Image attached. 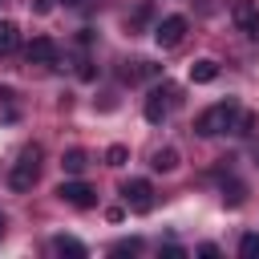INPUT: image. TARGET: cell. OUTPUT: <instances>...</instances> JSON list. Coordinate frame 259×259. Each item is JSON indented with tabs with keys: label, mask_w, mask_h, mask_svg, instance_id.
I'll use <instances>...</instances> for the list:
<instances>
[{
	"label": "cell",
	"mask_w": 259,
	"mask_h": 259,
	"mask_svg": "<svg viewBox=\"0 0 259 259\" xmlns=\"http://www.w3.org/2000/svg\"><path fill=\"white\" fill-rule=\"evenodd\" d=\"M239 255L243 259H259V235H243L239 239Z\"/></svg>",
	"instance_id": "cell-14"
},
{
	"label": "cell",
	"mask_w": 259,
	"mask_h": 259,
	"mask_svg": "<svg viewBox=\"0 0 259 259\" xmlns=\"http://www.w3.org/2000/svg\"><path fill=\"white\" fill-rule=\"evenodd\" d=\"M57 198H61V202H69V206H77V210L97 206V190H93L89 182H77V178H65V182L57 186Z\"/></svg>",
	"instance_id": "cell-3"
},
{
	"label": "cell",
	"mask_w": 259,
	"mask_h": 259,
	"mask_svg": "<svg viewBox=\"0 0 259 259\" xmlns=\"http://www.w3.org/2000/svg\"><path fill=\"white\" fill-rule=\"evenodd\" d=\"M186 16H162L158 20V28H154V40L162 45V49H178L182 45V36H186Z\"/></svg>",
	"instance_id": "cell-5"
},
{
	"label": "cell",
	"mask_w": 259,
	"mask_h": 259,
	"mask_svg": "<svg viewBox=\"0 0 259 259\" xmlns=\"http://www.w3.org/2000/svg\"><path fill=\"white\" fill-rule=\"evenodd\" d=\"M121 198H125V206L134 214H146L154 206V186L146 178H130V182H121Z\"/></svg>",
	"instance_id": "cell-4"
},
{
	"label": "cell",
	"mask_w": 259,
	"mask_h": 259,
	"mask_svg": "<svg viewBox=\"0 0 259 259\" xmlns=\"http://www.w3.org/2000/svg\"><path fill=\"white\" fill-rule=\"evenodd\" d=\"M61 166H65V174H69V178H77V174H85L89 154H85V150H69V154L61 158Z\"/></svg>",
	"instance_id": "cell-12"
},
{
	"label": "cell",
	"mask_w": 259,
	"mask_h": 259,
	"mask_svg": "<svg viewBox=\"0 0 259 259\" xmlns=\"http://www.w3.org/2000/svg\"><path fill=\"white\" fill-rule=\"evenodd\" d=\"M40 178V146H24L12 174H8V186L12 190H32V182Z\"/></svg>",
	"instance_id": "cell-2"
},
{
	"label": "cell",
	"mask_w": 259,
	"mask_h": 259,
	"mask_svg": "<svg viewBox=\"0 0 259 259\" xmlns=\"http://www.w3.org/2000/svg\"><path fill=\"white\" fill-rule=\"evenodd\" d=\"M138 251H142V239H121L113 247V255H138Z\"/></svg>",
	"instance_id": "cell-17"
},
{
	"label": "cell",
	"mask_w": 259,
	"mask_h": 259,
	"mask_svg": "<svg viewBox=\"0 0 259 259\" xmlns=\"http://www.w3.org/2000/svg\"><path fill=\"white\" fill-rule=\"evenodd\" d=\"M235 117H239V101L227 97V101H219V105H210V109H202L194 117V134L198 138H214L223 130H235Z\"/></svg>",
	"instance_id": "cell-1"
},
{
	"label": "cell",
	"mask_w": 259,
	"mask_h": 259,
	"mask_svg": "<svg viewBox=\"0 0 259 259\" xmlns=\"http://www.w3.org/2000/svg\"><path fill=\"white\" fill-rule=\"evenodd\" d=\"M223 198H227L231 206H239V202H243V186H239V182H231V186H223Z\"/></svg>",
	"instance_id": "cell-18"
},
{
	"label": "cell",
	"mask_w": 259,
	"mask_h": 259,
	"mask_svg": "<svg viewBox=\"0 0 259 259\" xmlns=\"http://www.w3.org/2000/svg\"><path fill=\"white\" fill-rule=\"evenodd\" d=\"M65 4H81V0H65Z\"/></svg>",
	"instance_id": "cell-23"
},
{
	"label": "cell",
	"mask_w": 259,
	"mask_h": 259,
	"mask_svg": "<svg viewBox=\"0 0 259 259\" xmlns=\"http://www.w3.org/2000/svg\"><path fill=\"white\" fill-rule=\"evenodd\" d=\"M198 255H202V259H214V255H219V247H214V243H202V247H198Z\"/></svg>",
	"instance_id": "cell-19"
},
{
	"label": "cell",
	"mask_w": 259,
	"mask_h": 259,
	"mask_svg": "<svg viewBox=\"0 0 259 259\" xmlns=\"http://www.w3.org/2000/svg\"><path fill=\"white\" fill-rule=\"evenodd\" d=\"M219 77V61H210V57H198L194 65H190V81L194 85H210Z\"/></svg>",
	"instance_id": "cell-8"
},
{
	"label": "cell",
	"mask_w": 259,
	"mask_h": 259,
	"mask_svg": "<svg viewBox=\"0 0 259 259\" xmlns=\"http://www.w3.org/2000/svg\"><path fill=\"white\" fill-rule=\"evenodd\" d=\"M154 170H162V174H170L174 166H178V150L174 146H162V150H154V162H150Z\"/></svg>",
	"instance_id": "cell-13"
},
{
	"label": "cell",
	"mask_w": 259,
	"mask_h": 259,
	"mask_svg": "<svg viewBox=\"0 0 259 259\" xmlns=\"http://www.w3.org/2000/svg\"><path fill=\"white\" fill-rule=\"evenodd\" d=\"M53 8V0H36V12H49Z\"/></svg>",
	"instance_id": "cell-21"
},
{
	"label": "cell",
	"mask_w": 259,
	"mask_h": 259,
	"mask_svg": "<svg viewBox=\"0 0 259 259\" xmlns=\"http://www.w3.org/2000/svg\"><path fill=\"white\" fill-rule=\"evenodd\" d=\"M53 251L57 255H69V259H85V243H77L73 235H57L53 239Z\"/></svg>",
	"instance_id": "cell-11"
},
{
	"label": "cell",
	"mask_w": 259,
	"mask_h": 259,
	"mask_svg": "<svg viewBox=\"0 0 259 259\" xmlns=\"http://www.w3.org/2000/svg\"><path fill=\"white\" fill-rule=\"evenodd\" d=\"M231 20L239 24V32H247L251 40H259V8H255L251 0H235V8H231Z\"/></svg>",
	"instance_id": "cell-6"
},
{
	"label": "cell",
	"mask_w": 259,
	"mask_h": 259,
	"mask_svg": "<svg viewBox=\"0 0 259 259\" xmlns=\"http://www.w3.org/2000/svg\"><path fill=\"white\" fill-rule=\"evenodd\" d=\"M16 49H20V28L12 20H0V57H8Z\"/></svg>",
	"instance_id": "cell-10"
},
{
	"label": "cell",
	"mask_w": 259,
	"mask_h": 259,
	"mask_svg": "<svg viewBox=\"0 0 259 259\" xmlns=\"http://www.w3.org/2000/svg\"><path fill=\"white\" fill-rule=\"evenodd\" d=\"M166 109H170V101L162 97V89H154V93L146 97V121H154V125L166 121Z\"/></svg>",
	"instance_id": "cell-9"
},
{
	"label": "cell",
	"mask_w": 259,
	"mask_h": 259,
	"mask_svg": "<svg viewBox=\"0 0 259 259\" xmlns=\"http://www.w3.org/2000/svg\"><path fill=\"white\" fill-rule=\"evenodd\" d=\"M0 235H4V214H0Z\"/></svg>",
	"instance_id": "cell-22"
},
{
	"label": "cell",
	"mask_w": 259,
	"mask_h": 259,
	"mask_svg": "<svg viewBox=\"0 0 259 259\" xmlns=\"http://www.w3.org/2000/svg\"><path fill=\"white\" fill-rule=\"evenodd\" d=\"M24 57H28V65H57V45L49 36H32Z\"/></svg>",
	"instance_id": "cell-7"
},
{
	"label": "cell",
	"mask_w": 259,
	"mask_h": 259,
	"mask_svg": "<svg viewBox=\"0 0 259 259\" xmlns=\"http://www.w3.org/2000/svg\"><path fill=\"white\" fill-rule=\"evenodd\" d=\"M255 121H259L255 113H243V109H239V117H235V134H251V130H255Z\"/></svg>",
	"instance_id": "cell-16"
},
{
	"label": "cell",
	"mask_w": 259,
	"mask_h": 259,
	"mask_svg": "<svg viewBox=\"0 0 259 259\" xmlns=\"http://www.w3.org/2000/svg\"><path fill=\"white\" fill-rule=\"evenodd\" d=\"M121 214H125L121 206H109V210H105V219H109V223H121Z\"/></svg>",
	"instance_id": "cell-20"
},
{
	"label": "cell",
	"mask_w": 259,
	"mask_h": 259,
	"mask_svg": "<svg viewBox=\"0 0 259 259\" xmlns=\"http://www.w3.org/2000/svg\"><path fill=\"white\" fill-rule=\"evenodd\" d=\"M125 158H130L125 146H109V150H105V166H125Z\"/></svg>",
	"instance_id": "cell-15"
}]
</instances>
